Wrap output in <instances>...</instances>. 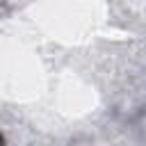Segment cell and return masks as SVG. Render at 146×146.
<instances>
[{
  "instance_id": "6da1fadb",
  "label": "cell",
  "mask_w": 146,
  "mask_h": 146,
  "mask_svg": "<svg viewBox=\"0 0 146 146\" xmlns=\"http://www.w3.org/2000/svg\"><path fill=\"white\" fill-rule=\"evenodd\" d=\"M2 144H5V139H2V135H0V146H2Z\"/></svg>"
}]
</instances>
